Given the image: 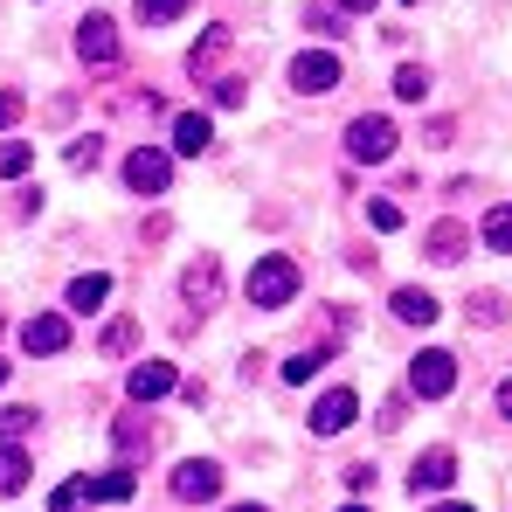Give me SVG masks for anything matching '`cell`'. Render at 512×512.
Returning a JSON list of instances; mask_svg holds the SVG:
<instances>
[{"label":"cell","mask_w":512,"mask_h":512,"mask_svg":"<svg viewBox=\"0 0 512 512\" xmlns=\"http://www.w3.org/2000/svg\"><path fill=\"white\" fill-rule=\"evenodd\" d=\"M291 298H298V263H291V256H256L250 305L256 312H277V305H291Z\"/></svg>","instance_id":"obj_1"},{"label":"cell","mask_w":512,"mask_h":512,"mask_svg":"<svg viewBox=\"0 0 512 512\" xmlns=\"http://www.w3.org/2000/svg\"><path fill=\"white\" fill-rule=\"evenodd\" d=\"M457 388V360L443 353V346H429V353H416L409 360V395H423V402H443Z\"/></svg>","instance_id":"obj_2"},{"label":"cell","mask_w":512,"mask_h":512,"mask_svg":"<svg viewBox=\"0 0 512 512\" xmlns=\"http://www.w3.org/2000/svg\"><path fill=\"white\" fill-rule=\"evenodd\" d=\"M173 499H180V506H208V499H222V464H215V457H187V464L173 471Z\"/></svg>","instance_id":"obj_3"},{"label":"cell","mask_w":512,"mask_h":512,"mask_svg":"<svg viewBox=\"0 0 512 512\" xmlns=\"http://www.w3.org/2000/svg\"><path fill=\"white\" fill-rule=\"evenodd\" d=\"M77 56H84L90 70H111V63L125 56V42H118V21H111V14H84V28H77Z\"/></svg>","instance_id":"obj_4"},{"label":"cell","mask_w":512,"mask_h":512,"mask_svg":"<svg viewBox=\"0 0 512 512\" xmlns=\"http://www.w3.org/2000/svg\"><path fill=\"white\" fill-rule=\"evenodd\" d=\"M346 153H353L360 167H381V160L395 153V125H388V118H353V125H346Z\"/></svg>","instance_id":"obj_5"},{"label":"cell","mask_w":512,"mask_h":512,"mask_svg":"<svg viewBox=\"0 0 512 512\" xmlns=\"http://www.w3.org/2000/svg\"><path fill=\"white\" fill-rule=\"evenodd\" d=\"M167 180H173V160L160 146H139V153L125 160V187H132V194H167Z\"/></svg>","instance_id":"obj_6"},{"label":"cell","mask_w":512,"mask_h":512,"mask_svg":"<svg viewBox=\"0 0 512 512\" xmlns=\"http://www.w3.org/2000/svg\"><path fill=\"white\" fill-rule=\"evenodd\" d=\"M333 84H340V56H326V49H305V56L291 63V90H305V97H326Z\"/></svg>","instance_id":"obj_7"},{"label":"cell","mask_w":512,"mask_h":512,"mask_svg":"<svg viewBox=\"0 0 512 512\" xmlns=\"http://www.w3.org/2000/svg\"><path fill=\"white\" fill-rule=\"evenodd\" d=\"M353 416H360V395H353V388H326V395L312 402V429H319V436L353 429Z\"/></svg>","instance_id":"obj_8"},{"label":"cell","mask_w":512,"mask_h":512,"mask_svg":"<svg viewBox=\"0 0 512 512\" xmlns=\"http://www.w3.org/2000/svg\"><path fill=\"white\" fill-rule=\"evenodd\" d=\"M180 291H187V305H201V312H215V305H222V263H215V256H201V263H187V277H180Z\"/></svg>","instance_id":"obj_9"},{"label":"cell","mask_w":512,"mask_h":512,"mask_svg":"<svg viewBox=\"0 0 512 512\" xmlns=\"http://www.w3.org/2000/svg\"><path fill=\"white\" fill-rule=\"evenodd\" d=\"M125 388H132V402H160V395L180 388V374H173L167 360H139V367L125 374Z\"/></svg>","instance_id":"obj_10"},{"label":"cell","mask_w":512,"mask_h":512,"mask_svg":"<svg viewBox=\"0 0 512 512\" xmlns=\"http://www.w3.org/2000/svg\"><path fill=\"white\" fill-rule=\"evenodd\" d=\"M450 478H457V457H450V450H423L416 471H409V492H416V499H423V492H450Z\"/></svg>","instance_id":"obj_11"},{"label":"cell","mask_w":512,"mask_h":512,"mask_svg":"<svg viewBox=\"0 0 512 512\" xmlns=\"http://www.w3.org/2000/svg\"><path fill=\"white\" fill-rule=\"evenodd\" d=\"M21 346H28V353H63V346H70V319H63V312H35V319L21 326Z\"/></svg>","instance_id":"obj_12"},{"label":"cell","mask_w":512,"mask_h":512,"mask_svg":"<svg viewBox=\"0 0 512 512\" xmlns=\"http://www.w3.org/2000/svg\"><path fill=\"white\" fill-rule=\"evenodd\" d=\"M208 146H215V125H208V111H180V118H173V153L201 160Z\"/></svg>","instance_id":"obj_13"},{"label":"cell","mask_w":512,"mask_h":512,"mask_svg":"<svg viewBox=\"0 0 512 512\" xmlns=\"http://www.w3.org/2000/svg\"><path fill=\"white\" fill-rule=\"evenodd\" d=\"M464 250H471V229H464V222H436V229L423 236L429 263H464Z\"/></svg>","instance_id":"obj_14"},{"label":"cell","mask_w":512,"mask_h":512,"mask_svg":"<svg viewBox=\"0 0 512 512\" xmlns=\"http://www.w3.org/2000/svg\"><path fill=\"white\" fill-rule=\"evenodd\" d=\"M222 56H229V28H201V42L187 49V70H194V77H208Z\"/></svg>","instance_id":"obj_15"},{"label":"cell","mask_w":512,"mask_h":512,"mask_svg":"<svg viewBox=\"0 0 512 512\" xmlns=\"http://www.w3.org/2000/svg\"><path fill=\"white\" fill-rule=\"evenodd\" d=\"M388 305H395V319H402V326H429V319H436V298H429V291H416V284H402Z\"/></svg>","instance_id":"obj_16"},{"label":"cell","mask_w":512,"mask_h":512,"mask_svg":"<svg viewBox=\"0 0 512 512\" xmlns=\"http://www.w3.org/2000/svg\"><path fill=\"white\" fill-rule=\"evenodd\" d=\"M111 443H118V457L132 464V457H146V450H153V429L139 423V416H118V429H111Z\"/></svg>","instance_id":"obj_17"},{"label":"cell","mask_w":512,"mask_h":512,"mask_svg":"<svg viewBox=\"0 0 512 512\" xmlns=\"http://www.w3.org/2000/svg\"><path fill=\"white\" fill-rule=\"evenodd\" d=\"M104 298H111V277H104V270H90V277L70 284V312H97Z\"/></svg>","instance_id":"obj_18"},{"label":"cell","mask_w":512,"mask_h":512,"mask_svg":"<svg viewBox=\"0 0 512 512\" xmlns=\"http://www.w3.org/2000/svg\"><path fill=\"white\" fill-rule=\"evenodd\" d=\"M21 485H28V450L0 443V492H21Z\"/></svg>","instance_id":"obj_19"},{"label":"cell","mask_w":512,"mask_h":512,"mask_svg":"<svg viewBox=\"0 0 512 512\" xmlns=\"http://www.w3.org/2000/svg\"><path fill=\"white\" fill-rule=\"evenodd\" d=\"M194 0H132V14L146 21V28H167V21H180Z\"/></svg>","instance_id":"obj_20"},{"label":"cell","mask_w":512,"mask_h":512,"mask_svg":"<svg viewBox=\"0 0 512 512\" xmlns=\"http://www.w3.org/2000/svg\"><path fill=\"white\" fill-rule=\"evenodd\" d=\"M90 499H132V464H118V471H104V478H90Z\"/></svg>","instance_id":"obj_21"},{"label":"cell","mask_w":512,"mask_h":512,"mask_svg":"<svg viewBox=\"0 0 512 512\" xmlns=\"http://www.w3.org/2000/svg\"><path fill=\"white\" fill-rule=\"evenodd\" d=\"M485 243H492L499 256H512V201H499V208L485 215Z\"/></svg>","instance_id":"obj_22"},{"label":"cell","mask_w":512,"mask_h":512,"mask_svg":"<svg viewBox=\"0 0 512 512\" xmlns=\"http://www.w3.org/2000/svg\"><path fill=\"white\" fill-rule=\"evenodd\" d=\"M63 160H70L77 173H90L97 160H104V139H97V132H90V139H70V153H63Z\"/></svg>","instance_id":"obj_23"},{"label":"cell","mask_w":512,"mask_h":512,"mask_svg":"<svg viewBox=\"0 0 512 512\" xmlns=\"http://www.w3.org/2000/svg\"><path fill=\"white\" fill-rule=\"evenodd\" d=\"M319 367H326V346H312V353H291V360H284V381H312Z\"/></svg>","instance_id":"obj_24"},{"label":"cell","mask_w":512,"mask_h":512,"mask_svg":"<svg viewBox=\"0 0 512 512\" xmlns=\"http://www.w3.org/2000/svg\"><path fill=\"white\" fill-rule=\"evenodd\" d=\"M423 90H429V70H416V63L395 70V97H402V104H423Z\"/></svg>","instance_id":"obj_25"},{"label":"cell","mask_w":512,"mask_h":512,"mask_svg":"<svg viewBox=\"0 0 512 512\" xmlns=\"http://www.w3.org/2000/svg\"><path fill=\"white\" fill-rule=\"evenodd\" d=\"M35 167V146H0V180H21Z\"/></svg>","instance_id":"obj_26"},{"label":"cell","mask_w":512,"mask_h":512,"mask_svg":"<svg viewBox=\"0 0 512 512\" xmlns=\"http://www.w3.org/2000/svg\"><path fill=\"white\" fill-rule=\"evenodd\" d=\"M132 340H139V326H132V319H111V326H104V353H132Z\"/></svg>","instance_id":"obj_27"},{"label":"cell","mask_w":512,"mask_h":512,"mask_svg":"<svg viewBox=\"0 0 512 512\" xmlns=\"http://www.w3.org/2000/svg\"><path fill=\"white\" fill-rule=\"evenodd\" d=\"M499 291H471V326H499Z\"/></svg>","instance_id":"obj_28"},{"label":"cell","mask_w":512,"mask_h":512,"mask_svg":"<svg viewBox=\"0 0 512 512\" xmlns=\"http://www.w3.org/2000/svg\"><path fill=\"white\" fill-rule=\"evenodd\" d=\"M28 429H35V409H0V443H14Z\"/></svg>","instance_id":"obj_29"},{"label":"cell","mask_w":512,"mask_h":512,"mask_svg":"<svg viewBox=\"0 0 512 512\" xmlns=\"http://www.w3.org/2000/svg\"><path fill=\"white\" fill-rule=\"evenodd\" d=\"M84 499H90V478H70V485H56V499H49V506H56V512H77Z\"/></svg>","instance_id":"obj_30"},{"label":"cell","mask_w":512,"mask_h":512,"mask_svg":"<svg viewBox=\"0 0 512 512\" xmlns=\"http://www.w3.org/2000/svg\"><path fill=\"white\" fill-rule=\"evenodd\" d=\"M367 222H374V229H402V208H395V201H367Z\"/></svg>","instance_id":"obj_31"},{"label":"cell","mask_w":512,"mask_h":512,"mask_svg":"<svg viewBox=\"0 0 512 512\" xmlns=\"http://www.w3.org/2000/svg\"><path fill=\"white\" fill-rule=\"evenodd\" d=\"M305 28H312V35H333V28H340V7H312Z\"/></svg>","instance_id":"obj_32"},{"label":"cell","mask_w":512,"mask_h":512,"mask_svg":"<svg viewBox=\"0 0 512 512\" xmlns=\"http://www.w3.org/2000/svg\"><path fill=\"white\" fill-rule=\"evenodd\" d=\"M243 97H250L243 77H222V84H215V104H243Z\"/></svg>","instance_id":"obj_33"},{"label":"cell","mask_w":512,"mask_h":512,"mask_svg":"<svg viewBox=\"0 0 512 512\" xmlns=\"http://www.w3.org/2000/svg\"><path fill=\"white\" fill-rule=\"evenodd\" d=\"M21 111H28V97H21V90H0V125H14Z\"/></svg>","instance_id":"obj_34"},{"label":"cell","mask_w":512,"mask_h":512,"mask_svg":"<svg viewBox=\"0 0 512 512\" xmlns=\"http://www.w3.org/2000/svg\"><path fill=\"white\" fill-rule=\"evenodd\" d=\"M340 14H374V0H333Z\"/></svg>","instance_id":"obj_35"},{"label":"cell","mask_w":512,"mask_h":512,"mask_svg":"<svg viewBox=\"0 0 512 512\" xmlns=\"http://www.w3.org/2000/svg\"><path fill=\"white\" fill-rule=\"evenodd\" d=\"M499 416H512V381H506V388H499Z\"/></svg>","instance_id":"obj_36"},{"label":"cell","mask_w":512,"mask_h":512,"mask_svg":"<svg viewBox=\"0 0 512 512\" xmlns=\"http://www.w3.org/2000/svg\"><path fill=\"white\" fill-rule=\"evenodd\" d=\"M436 512H471V506H436Z\"/></svg>","instance_id":"obj_37"},{"label":"cell","mask_w":512,"mask_h":512,"mask_svg":"<svg viewBox=\"0 0 512 512\" xmlns=\"http://www.w3.org/2000/svg\"><path fill=\"white\" fill-rule=\"evenodd\" d=\"M229 512H263V506H229Z\"/></svg>","instance_id":"obj_38"},{"label":"cell","mask_w":512,"mask_h":512,"mask_svg":"<svg viewBox=\"0 0 512 512\" xmlns=\"http://www.w3.org/2000/svg\"><path fill=\"white\" fill-rule=\"evenodd\" d=\"M340 512H367V506H340Z\"/></svg>","instance_id":"obj_39"},{"label":"cell","mask_w":512,"mask_h":512,"mask_svg":"<svg viewBox=\"0 0 512 512\" xmlns=\"http://www.w3.org/2000/svg\"><path fill=\"white\" fill-rule=\"evenodd\" d=\"M0 381H7V360H0Z\"/></svg>","instance_id":"obj_40"}]
</instances>
